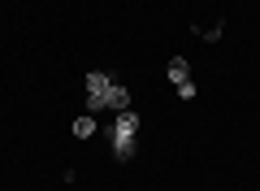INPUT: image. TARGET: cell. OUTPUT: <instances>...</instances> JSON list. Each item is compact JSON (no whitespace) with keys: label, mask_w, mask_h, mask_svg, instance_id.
Listing matches in <instances>:
<instances>
[{"label":"cell","mask_w":260,"mask_h":191,"mask_svg":"<svg viewBox=\"0 0 260 191\" xmlns=\"http://www.w3.org/2000/svg\"><path fill=\"white\" fill-rule=\"evenodd\" d=\"M165 74H169V83H174V87H182V83H191V61H186V57H174Z\"/></svg>","instance_id":"cell-3"},{"label":"cell","mask_w":260,"mask_h":191,"mask_svg":"<svg viewBox=\"0 0 260 191\" xmlns=\"http://www.w3.org/2000/svg\"><path fill=\"white\" fill-rule=\"evenodd\" d=\"M109 109H117V113H126V109H130V87L113 83V87H109Z\"/></svg>","instance_id":"cell-4"},{"label":"cell","mask_w":260,"mask_h":191,"mask_svg":"<svg viewBox=\"0 0 260 191\" xmlns=\"http://www.w3.org/2000/svg\"><path fill=\"white\" fill-rule=\"evenodd\" d=\"M74 135H78V139H91V135H95V113H83V118H74Z\"/></svg>","instance_id":"cell-5"},{"label":"cell","mask_w":260,"mask_h":191,"mask_svg":"<svg viewBox=\"0 0 260 191\" xmlns=\"http://www.w3.org/2000/svg\"><path fill=\"white\" fill-rule=\"evenodd\" d=\"M135 130H139V113H135V109L117 113V122H113V126L104 130V139H109L113 156H117L121 165H130V161H135Z\"/></svg>","instance_id":"cell-1"},{"label":"cell","mask_w":260,"mask_h":191,"mask_svg":"<svg viewBox=\"0 0 260 191\" xmlns=\"http://www.w3.org/2000/svg\"><path fill=\"white\" fill-rule=\"evenodd\" d=\"M178 100H195V83H182L178 87Z\"/></svg>","instance_id":"cell-6"},{"label":"cell","mask_w":260,"mask_h":191,"mask_svg":"<svg viewBox=\"0 0 260 191\" xmlns=\"http://www.w3.org/2000/svg\"><path fill=\"white\" fill-rule=\"evenodd\" d=\"M109 87H113V78H109L104 70H91V74H87V113L109 109Z\"/></svg>","instance_id":"cell-2"}]
</instances>
